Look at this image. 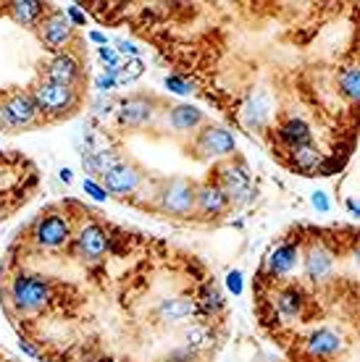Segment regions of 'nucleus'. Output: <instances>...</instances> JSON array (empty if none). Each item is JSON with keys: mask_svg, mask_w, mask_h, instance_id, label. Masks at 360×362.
I'll use <instances>...</instances> for the list:
<instances>
[{"mask_svg": "<svg viewBox=\"0 0 360 362\" xmlns=\"http://www.w3.org/2000/svg\"><path fill=\"white\" fill-rule=\"evenodd\" d=\"M29 95L35 100L43 124H55L63 118H72L79 110L81 103L79 87H66V84H55L47 82V79H40V82L32 84Z\"/></svg>", "mask_w": 360, "mask_h": 362, "instance_id": "1", "label": "nucleus"}, {"mask_svg": "<svg viewBox=\"0 0 360 362\" xmlns=\"http://www.w3.org/2000/svg\"><path fill=\"white\" fill-rule=\"evenodd\" d=\"M0 118H3V132H11V134L43 127V118L37 113L29 90H11L0 95Z\"/></svg>", "mask_w": 360, "mask_h": 362, "instance_id": "2", "label": "nucleus"}, {"mask_svg": "<svg viewBox=\"0 0 360 362\" xmlns=\"http://www.w3.org/2000/svg\"><path fill=\"white\" fill-rule=\"evenodd\" d=\"M195 189L198 184L181 176L163 181L155 192V210L169 218H192L195 216Z\"/></svg>", "mask_w": 360, "mask_h": 362, "instance_id": "3", "label": "nucleus"}, {"mask_svg": "<svg viewBox=\"0 0 360 362\" xmlns=\"http://www.w3.org/2000/svg\"><path fill=\"white\" fill-rule=\"evenodd\" d=\"M216 181H218V187L224 189L229 205H247V202H252V197H255L250 171H247V165H244L242 158H235V155H232V158L221 160L216 171Z\"/></svg>", "mask_w": 360, "mask_h": 362, "instance_id": "4", "label": "nucleus"}, {"mask_svg": "<svg viewBox=\"0 0 360 362\" xmlns=\"http://www.w3.org/2000/svg\"><path fill=\"white\" fill-rule=\"evenodd\" d=\"M237 150V139L221 124H203L192 142V158L195 160H226Z\"/></svg>", "mask_w": 360, "mask_h": 362, "instance_id": "5", "label": "nucleus"}, {"mask_svg": "<svg viewBox=\"0 0 360 362\" xmlns=\"http://www.w3.org/2000/svg\"><path fill=\"white\" fill-rule=\"evenodd\" d=\"M11 302L18 313H37L47 305L50 299V284L43 276H32V273H18L9 286Z\"/></svg>", "mask_w": 360, "mask_h": 362, "instance_id": "6", "label": "nucleus"}, {"mask_svg": "<svg viewBox=\"0 0 360 362\" xmlns=\"http://www.w3.org/2000/svg\"><path fill=\"white\" fill-rule=\"evenodd\" d=\"M161 113V100L155 95H129L118 103V124L124 129H145L155 121V116Z\"/></svg>", "mask_w": 360, "mask_h": 362, "instance_id": "7", "label": "nucleus"}, {"mask_svg": "<svg viewBox=\"0 0 360 362\" xmlns=\"http://www.w3.org/2000/svg\"><path fill=\"white\" fill-rule=\"evenodd\" d=\"M37 35L45 42V47L50 53H66L69 45L74 42V24L69 21V16L58 8H50L45 16L40 18L37 24Z\"/></svg>", "mask_w": 360, "mask_h": 362, "instance_id": "8", "label": "nucleus"}, {"mask_svg": "<svg viewBox=\"0 0 360 362\" xmlns=\"http://www.w3.org/2000/svg\"><path fill=\"white\" fill-rule=\"evenodd\" d=\"M32 236H35V242L40 247H45V250H58V247H63L69 239H72V223H69L63 216H58V213H47V216L37 218L35 221Z\"/></svg>", "mask_w": 360, "mask_h": 362, "instance_id": "9", "label": "nucleus"}, {"mask_svg": "<svg viewBox=\"0 0 360 362\" xmlns=\"http://www.w3.org/2000/svg\"><path fill=\"white\" fill-rule=\"evenodd\" d=\"M40 79H47V82H55V84H66V87H79V82H81L79 58H77L72 50L55 53L47 64H43Z\"/></svg>", "mask_w": 360, "mask_h": 362, "instance_id": "10", "label": "nucleus"}, {"mask_svg": "<svg viewBox=\"0 0 360 362\" xmlns=\"http://www.w3.org/2000/svg\"><path fill=\"white\" fill-rule=\"evenodd\" d=\"M142 168L132 160H118L113 168L103 173V189L108 194H135L137 187L142 184Z\"/></svg>", "mask_w": 360, "mask_h": 362, "instance_id": "11", "label": "nucleus"}, {"mask_svg": "<svg viewBox=\"0 0 360 362\" xmlns=\"http://www.w3.org/2000/svg\"><path fill=\"white\" fill-rule=\"evenodd\" d=\"M229 210V199H226L224 189L218 187L216 179H206L203 184H198L195 189V213H200L203 218H218Z\"/></svg>", "mask_w": 360, "mask_h": 362, "instance_id": "12", "label": "nucleus"}, {"mask_svg": "<svg viewBox=\"0 0 360 362\" xmlns=\"http://www.w3.org/2000/svg\"><path fill=\"white\" fill-rule=\"evenodd\" d=\"M74 245H77V252H79L84 260H100L103 255L108 252V234H106L98 223H87L84 228H79Z\"/></svg>", "mask_w": 360, "mask_h": 362, "instance_id": "13", "label": "nucleus"}, {"mask_svg": "<svg viewBox=\"0 0 360 362\" xmlns=\"http://www.w3.org/2000/svg\"><path fill=\"white\" fill-rule=\"evenodd\" d=\"M303 268H305V276L313 281V284H324V281L332 279V273H334V255L321 245L310 247L305 252Z\"/></svg>", "mask_w": 360, "mask_h": 362, "instance_id": "14", "label": "nucleus"}, {"mask_svg": "<svg viewBox=\"0 0 360 362\" xmlns=\"http://www.w3.org/2000/svg\"><path fill=\"white\" fill-rule=\"evenodd\" d=\"M166 124L174 129V132H179V134H189V132H195L206 124V113L195 105H187V103H181V105H171V108L166 110Z\"/></svg>", "mask_w": 360, "mask_h": 362, "instance_id": "15", "label": "nucleus"}, {"mask_svg": "<svg viewBox=\"0 0 360 362\" xmlns=\"http://www.w3.org/2000/svg\"><path fill=\"white\" fill-rule=\"evenodd\" d=\"M308 354L313 357H337L339 352H344V339L334 328H318L308 336Z\"/></svg>", "mask_w": 360, "mask_h": 362, "instance_id": "16", "label": "nucleus"}, {"mask_svg": "<svg viewBox=\"0 0 360 362\" xmlns=\"http://www.w3.org/2000/svg\"><path fill=\"white\" fill-rule=\"evenodd\" d=\"M47 11H50V6H47V3H40V0H16V3H9V6H6V13H9L16 24L29 27V29H37L40 18L45 16Z\"/></svg>", "mask_w": 360, "mask_h": 362, "instance_id": "17", "label": "nucleus"}, {"mask_svg": "<svg viewBox=\"0 0 360 362\" xmlns=\"http://www.w3.org/2000/svg\"><path fill=\"white\" fill-rule=\"evenodd\" d=\"M300 265V247L298 245H281L269 255L266 268L271 276H287Z\"/></svg>", "mask_w": 360, "mask_h": 362, "instance_id": "18", "label": "nucleus"}, {"mask_svg": "<svg viewBox=\"0 0 360 362\" xmlns=\"http://www.w3.org/2000/svg\"><path fill=\"white\" fill-rule=\"evenodd\" d=\"M269 113H271V103L269 98L263 95V92H255L247 103H244L242 108V118H244V127L250 129H261L266 121H269Z\"/></svg>", "mask_w": 360, "mask_h": 362, "instance_id": "19", "label": "nucleus"}, {"mask_svg": "<svg viewBox=\"0 0 360 362\" xmlns=\"http://www.w3.org/2000/svg\"><path fill=\"white\" fill-rule=\"evenodd\" d=\"M195 313V302L187 297H171V299H163L158 305V315L166 323H184L189 315Z\"/></svg>", "mask_w": 360, "mask_h": 362, "instance_id": "20", "label": "nucleus"}, {"mask_svg": "<svg viewBox=\"0 0 360 362\" xmlns=\"http://www.w3.org/2000/svg\"><path fill=\"white\" fill-rule=\"evenodd\" d=\"M279 136L289 147L308 145L310 142V127H308L303 118H287L279 127Z\"/></svg>", "mask_w": 360, "mask_h": 362, "instance_id": "21", "label": "nucleus"}, {"mask_svg": "<svg viewBox=\"0 0 360 362\" xmlns=\"http://www.w3.org/2000/svg\"><path fill=\"white\" fill-rule=\"evenodd\" d=\"M276 310H279L284 317H298L300 310H303V294H300L295 286H287L276 294Z\"/></svg>", "mask_w": 360, "mask_h": 362, "instance_id": "22", "label": "nucleus"}, {"mask_svg": "<svg viewBox=\"0 0 360 362\" xmlns=\"http://www.w3.org/2000/svg\"><path fill=\"white\" fill-rule=\"evenodd\" d=\"M292 158H295V165H298L300 171H315L318 163H321V153H318V147L313 142L292 147Z\"/></svg>", "mask_w": 360, "mask_h": 362, "instance_id": "23", "label": "nucleus"}, {"mask_svg": "<svg viewBox=\"0 0 360 362\" xmlns=\"http://www.w3.org/2000/svg\"><path fill=\"white\" fill-rule=\"evenodd\" d=\"M339 90L347 100H358L360 98V69L358 66H347L339 74Z\"/></svg>", "mask_w": 360, "mask_h": 362, "instance_id": "24", "label": "nucleus"}, {"mask_svg": "<svg viewBox=\"0 0 360 362\" xmlns=\"http://www.w3.org/2000/svg\"><path fill=\"white\" fill-rule=\"evenodd\" d=\"M200 302H203V308H206L208 313H216V310L224 308V299H221V294H218V289L213 284L203 289V299H200Z\"/></svg>", "mask_w": 360, "mask_h": 362, "instance_id": "25", "label": "nucleus"}, {"mask_svg": "<svg viewBox=\"0 0 360 362\" xmlns=\"http://www.w3.org/2000/svg\"><path fill=\"white\" fill-rule=\"evenodd\" d=\"M208 344H210V334H208L206 328H200V326L189 328L187 331V346L189 349H203V346H208Z\"/></svg>", "mask_w": 360, "mask_h": 362, "instance_id": "26", "label": "nucleus"}, {"mask_svg": "<svg viewBox=\"0 0 360 362\" xmlns=\"http://www.w3.org/2000/svg\"><path fill=\"white\" fill-rule=\"evenodd\" d=\"M137 76H142V61L140 58H132L124 69H118V82H132Z\"/></svg>", "mask_w": 360, "mask_h": 362, "instance_id": "27", "label": "nucleus"}, {"mask_svg": "<svg viewBox=\"0 0 360 362\" xmlns=\"http://www.w3.org/2000/svg\"><path fill=\"white\" fill-rule=\"evenodd\" d=\"M81 189L87 192V194H90L95 202H106V199L111 197L108 192L103 189V184H98L95 179H84V181H81Z\"/></svg>", "mask_w": 360, "mask_h": 362, "instance_id": "28", "label": "nucleus"}, {"mask_svg": "<svg viewBox=\"0 0 360 362\" xmlns=\"http://www.w3.org/2000/svg\"><path fill=\"white\" fill-rule=\"evenodd\" d=\"M166 90H171V92H176V95H189L192 92V82H187V79H181V76H166Z\"/></svg>", "mask_w": 360, "mask_h": 362, "instance_id": "29", "label": "nucleus"}, {"mask_svg": "<svg viewBox=\"0 0 360 362\" xmlns=\"http://www.w3.org/2000/svg\"><path fill=\"white\" fill-rule=\"evenodd\" d=\"M310 205H313L318 213H329V210H332V202L326 197V192H313V194H310Z\"/></svg>", "mask_w": 360, "mask_h": 362, "instance_id": "30", "label": "nucleus"}, {"mask_svg": "<svg viewBox=\"0 0 360 362\" xmlns=\"http://www.w3.org/2000/svg\"><path fill=\"white\" fill-rule=\"evenodd\" d=\"M226 286L232 289V294H237V297H240V294H242V289H244L242 273H240V271H232V273H229V276H226Z\"/></svg>", "mask_w": 360, "mask_h": 362, "instance_id": "31", "label": "nucleus"}, {"mask_svg": "<svg viewBox=\"0 0 360 362\" xmlns=\"http://www.w3.org/2000/svg\"><path fill=\"white\" fill-rule=\"evenodd\" d=\"M66 16H69V21L77 24V27H84V24H87V16H84L77 6H69V8H66Z\"/></svg>", "mask_w": 360, "mask_h": 362, "instance_id": "32", "label": "nucleus"}, {"mask_svg": "<svg viewBox=\"0 0 360 362\" xmlns=\"http://www.w3.org/2000/svg\"><path fill=\"white\" fill-rule=\"evenodd\" d=\"M116 79H113V76H111V74H103V76H98V90L100 92H108V90H113V87H116Z\"/></svg>", "mask_w": 360, "mask_h": 362, "instance_id": "33", "label": "nucleus"}, {"mask_svg": "<svg viewBox=\"0 0 360 362\" xmlns=\"http://www.w3.org/2000/svg\"><path fill=\"white\" fill-rule=\"evenodd\" d=\"M98 53H100V58H103V61H106V64H108V66H116L118 55L113 53V50H111L108 45H103V47H100V50H98Z\"/></svg>", "mask_w": 360, "mask_h": 362, "instance_id": "34", "label": "nucleus"}, {"mask_svg": "<svg viewBox=\"0 0 360 362\" xmlns=\"http://www.w3.org/2000/svg\"><path fill=\"white\" fill-rule=\"evenodd\" d=\"M118 53H124V55H132V58H137V50L135 42H126V40H118Z\"/></svg>", "mask_w": 360, "mask_h": 362, "instance_id": "35", "label": "nucleus"}, {"mask_svg": "<svg viewBox=\"0 0 360 362\" xmlns=\"http://www.w3.org/2000/svg\"><path fill=\"white\" fill-rule=\"evenodd\" d=\"M90 40H92V42H98L100 47H103L106 42H108V37L103 35V32H90Z\"/></svg>", "mask_w": 360, "mask_h": 362, "instance_id": "36", "label": "nucleus"}, {"mask_svg": "<svg viewBox=\"0 0 360 362\" xmlns=\"http://www.w3.org/2000/svg\"><path fill=\"white\" fill-rule=\"evenodd\" d=\"M347 210H350V216H358V213H360V205L355 202V199H347Z\"/></svg>", "mask_w": 360, "mask_h": 362, "instance_id": "37", "label": "nucleus"}, {"mask_svg": "<svg viewBox=\"0 0 360 362\" xmlns=\"http://www.w3.org/2000/svg\"><path fill=\"white\" fill-rule=\"evenodd\" d=\"M18 346H21V349H24V352H27V354H32V357H37V352H35V349H32V346L27 344V341H18Z\"/></svg>", "mask_w": 360, "mask_h": 362, "instance_id": "38", "label": "nucleus"}, {"mask_svg": "<svg viewBox=\"0 0 360 362\" xmlns=\"http://www.w3.org/2000/svg\"><path fill=\"white\" fill-rule=\"evenodd\" d=\"M61 179L63 181H72V171H69V168H63V171H61Z\"/></svg>", "mask_w": 360, "mask_h": 362, "instance_id": "39", "label": "nucleus"}, {"mask_svg": "<svg viewBox=\"0 0 360 362\" xmlns=\"http://www.w3.org/2000/svg\"><path fill=\"white\" fill-rule=\"evenodd\" d=\"M0 132H3V118H0Z\"/></svg>", "mask_w": 360, "mask_h": 362, "instance_id": "40", "label": "nucleus"}]
</instances>
